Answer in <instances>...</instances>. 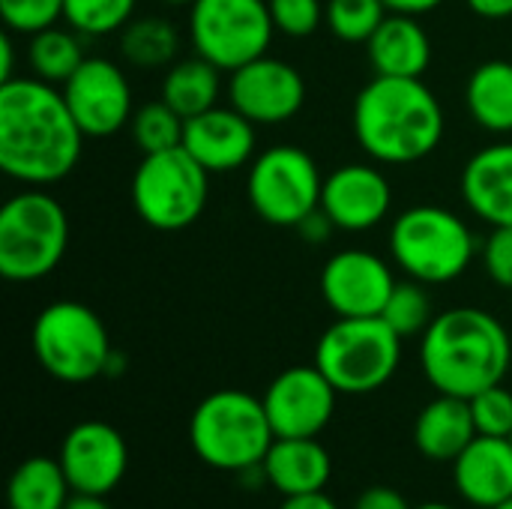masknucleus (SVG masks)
Instances as JSON below:
<instances>
[{
	"label": "nucleus",
	"instance_id": "nucleus-35",
	"mask_svg": "<svg viewBox=\"0 0 512 509\" xmlns=\"http://www.w3.org/2000/svg\"><path fill=\"white\" fill-rule=\"evenodd\" d=\"M273 27L291 39L312 36L324 21V3L321 0H267Z\"/></svg>",
	"mask_w": 512,
	"mask_h": 509
},
{
	"label": "nucleus",
	"instance_id": "nucleus-19",
	"mask_svg": "<svg viewBox=\"0 0 512 509\" xmlns=\"http://www.w3.org/2000/svg\"><path fill=\"white\" fill-rule=\"evenodd\" d=\"M456 492L477 509H495L512 498L510 438L477 435L453 462Z\"/></svg>",
	"mask_w": 512,
	"mask_h": 509
},
{
	"label": "nucleus",
	"instance_id": "nucleus-34",
	"mask_svg": "<svg viewBox=\"0 0 512 509\" xmlns=\"http://www.w3.org/2000/svg\"><path fill=\"white\" fill-rule=\"evenodd\" d=\"M471 402L477 435L489 438H510L512 432V393L504 384H495L483 393H477Z\"/></svg>",
	"mask_w": 512,
	"mask_h": 509
},
{
	"label": "nucleus",
	"instance_id": "nucleus-37",
	"mask_svg": "<svg viewBox=\"0 0 512 509\" xmlns=\"http://www.w3.org/2000/svg\"><path fill=\"white\" fill-rule=\"evenodd\" d=\"M354 509H414L408 504V498L393 489V486H369L366 492H360V498L354 501Z\"/></svg>",
	"mask_w": 512,
	"mask_h": 509
},
{
	"label": "nucleus",
	"instance_id": "nucleus-17",
	"mask_svg": "<svg viewBox=\"0 0 512 509\" xmlns=\"http://www.w3.org/2000/svg\"><path fill=\"white\" fill-rule=\"evenodd\" d=\"M393 189L384 171L375 165H342L324 177L321 210L333 219L339 231H369L381 225L390 213Z\"/></svg>",
	"mask_w": 512,
	"mask_h": 509
},
{
	"label": "nucleus",
	"instance_id": "nucleus-26",
	"mask_svg": "<svg viewBox=\"0 0 512 509\" xmlns=\"http://www.w3.org/2000/svg\"><path fill=\"white\" fill-rule=\"evenodd\" d=\"M72 498V486L60 459L33 456L21 462L9 477V509H63Z\"/></svg>",
	"mask_w": 512,
	"mask_h": 509
},
{
	"label": "nucleus",
	"instance_id": "nucleus-6",
	"mask_svg": "<svg viewBox=\"0 0 512 509\" xmlns=\"http://www.w3.org/2000/svg\"><path fill=\"white\" fill-rule=\"evenodd\" d=\"M402 336L381 318H336L315 348V366L345 396L381 390L399 369Z\"/></svg>",
	"mask_w": 512,
	"mask_h": 509
},
{
	"label": "nucleus",
	"instance_id": "nucleus-8",
	"mask_svg": "<svg viewBox=\"0 0 512 509\" xmlns=\"http://www.w3.org/2000/svg\"><path fill=\"white\" fill-rule=\"evenodd\" d=\"M210 171L180 144L141 156L132 174V207L156 231H183L207 207Z\"/></svg>",
	"mask_w": 512,
	"mask_h": 509
},
{
	"label": "nucleus",
	"instance_id": "nucleus-1",
	"mask_svg": "<svg viewBox=\"0 0 512 509\" xmlns=\"http://www.w3.org/2000/svg\"><path fill=\"white\" fill-rule=\"evenodd\" d=\"M84 132L63 90L42 78L0 84V168L24 186L66 180L84 150Z\"/></svg>",
	"mask_w": 512,
	"mask_h": 509
},
{
	"label": "nucleus",
	"instance_id": "nucleus-16",
	"mask_svg": "<svg viewBox=\"0 0 512 509\" xmlns=\"http://www.w3.org/2000/svg\"><path fill=\"white\" fill-rule=\"evenodd\" d=\"M393 288V270L378 255L363 249L336 252L321 270V294L336 318L381 315Z\"/></svg>",
	"mask_w": 512,
	"mask_h": 509
},
{
	"label": "nucleus",
	"instance_id": "nucleus-41",
	"mask_svg": "<svg viewBox=\"0 0 512 509\" xmlns=\"http://www.w3.org/2000/svg\"><path fill=\"white\" fill-rule=\"evenodd\" d=\"M390 12H399V15H426L432 9H438L444 0H384Z\"/></svg>",
	"mask_w": 512,
	"mask_h": 509
},
{
	"label": "nucleus",
	"instance_id": "nucleus-39",
	"mask_svg": "<svg viewBox=\"0 0 512 509\" xmlns=\"http://www.w3.org/2000/svg\"><path fill=\"white\" fill-rule=\"evenodd\" d=\"M468 9L480 18H489V21H504L512 18V0H465Z\"/></svg>",
	"mask_w": 512,
	"mask_h": 509
},
{
	"label": "nucleus",
	"instance_id": "nucleus-5",
	"mask_svg": "<svg viewBox=\"0 0 512 509\" xmlns=\"http://www.w3.org/2000/svg\"><path fill=\"white\" fill-rule=\"evenodd\" d=\"M69 246V219L57 198L30 186L0 210V276L36 282L57 270Z\"/></svg>",
	"mask_w": 512,
	"mask_h": 509
},
{
	"label": "nucleus",
	"instance_id": "nucleus-14",
	"mask_svg": "<svg viewBox=\"0 0 512 509\" xmlns=\"http://www.w3.org/2000/svg\"><path fill=\"white\" fill-rule=\"evenodd\" d=\"M306 102V81L303 75L279 60V57H258L228 78V105H234L243 117L255 126H276L291 120Z\"/></svg>",
	"mask_w": 512,
	"mask_h": 509
},
{
	"label": "nucleus",
	"instance_id": "nucleus-28",
	"mask_svg": "<svg viewBox=\"0 0 512 509\" xmlns=\"http://www.w3.org/2000/svg\"><path fill=\"white\" fill-rule=\"evenodd\" d=\"M120 51L138 69H162L177 57L180 36L171 21L159 15H144L132 18L120 30Z\"/></svg>",
	"mask_w": 512,
	"mask_h": 509
},
{
	"label": "nucleus",
	"instance_id": "nucleus-47",
	"mask_svg": "<svg viewBox=\"0 0 512 509\" xmlns=\"http://www.w3.org/2000/svg\"><path fill=\"white\" fill-rule=\"evenodd\" d=\"M495 509H512V498L507 501V504H501V507H495Z\"/></svg>",
	"mask_w": 512,
	"mask_h": 509
},
{
	"label": "nucleus",
	"instance_id": "nucleus-21",
	"mask_svg": "<svg viewBox=\"0 0 512 509\" xmlns=\"http://www.w3.org/2000/svg\"><path fill=\"white\" fill-rule=\"evenodd\" d=\"M261 471L270 489H276L282 498H291L324 492L333 462L318 438H276L261 462Z\"/></svg>",
	"mask_w": 512,
	"mask_h": 509
},
{
	"label": "nucleus",
	"instance_id": "nucleus-12",
	"mask_svg": "<svg viewBox=\"0 0 512 509\" xmlns=\"http://www.w3.org/2000/svg\"><path fill=\"white\" fill-rule=\"evenodd\" d=\"M336 396L318 366H291L270 381L261 402L276 438H318L336 414Z\"/></svg>",
	"mask_w": 512,
	"mask_h": 509
},
{
	"label": "nucleus",
	"instance_id": "nucleus-31",
	"mask_svg": "<svg viewBox=\"0 0 512 509\" xmlns=\"http://www.w3.org/2000/svg\"><path fill=\"white\" fill-rule=\"evenodd\" d=\"M381 318L402 336H423L429 330V324L435 321L432 315V297L426 291L423 282L417 279H405V282H396Z\"/></svg>",
	"mask_w": 512,
	"mask_h": 509
},
{
	"label": "nucleus",
	"instance_id": "nucleus-42",
	"mask_svg": "<svg viewBox=\"0 0 512 509\" xmlns=\"http://www.w3.org/2000/svg\"><path fill=\"white\" fill-rule=\"evenodd\" d=\"M12 57H15L12 36H9V33H3V36H0V84L15 78V72H12Z\"/></svg>",
	"mask_w": 512,
	"mask_h": 509
},
{
	"label": "nucleus",
	"instance_id": "nucleus-10",
	"mask_svg": "<svg viewBox=\"0 0 512 509\" xmlns=\"http://www.w3.org/2000/svg\"><path fill=\"white\" fill-rule=\"evenodd\" d=\"M324 177L318 162L297 144H276L255 156L246 195L258 219L276 228H297L321 207Z\"/></svg>",
	"mask_w": 512,
	"mask_h": 509
},
{
	"label": "nucleus",
	"instance_id": "nucleus-2",
	"mask_svg": "<svg viewBox=\"0 0 512 509\" xmlns=\"http://www.w3.org/2000/svg\"><path fill=\"white\" fill-rule=\"evenodd\" d=\"M512 363V342L507 327L486 309L459 306L435 315L420 342V366L426 381L459 399L504 381Z\"/></svg>",
	"mask_w": 512,
	"mask_h": 509
},
{
	"label": "nucleus",
	"instance_id": "nucleus-20",
	"mask_svg": "<svg viewBox=\"0 0 512 509\" xmlns=\"http://www.w3.org/2000/svg\"><path fill=\"white\" fill-rule=\"evenodd\" d=\"M462 198L492 228L512 225V144L483 147L462 168Z\"/></svg>",
	"mask_w": 512,
	"mask_h": 509
},
{
	"label": "nucleus",
	"instance_id": "nucleus-43",
	"mask_svg": "<svg viewBox=\"0 0 512 509\" xmlns=\"http://www.w3.org/2000/svg\"><path fill=\"white\" fill-rule=\"evenodd\" d=\"M63 509H111L105 504V498L102 495H78V492H72V498H69V504Z\"/></svg>",
	"mask_w": 512,
	"mask_h": 509
},
{
	"label": "nucleus",
	"instance_id": "nucleus-33",
	"mask_svg": "<svg viewBox=\"0 0 512 509\" xmlns=\"http://www.w3.org/2000/svg\"><path fill=\"white\" fill-rule=\"evenodd\" d=\"M66 0H0V15L9 33H39L63 18Z\"/></svg>",
	"mask_w": 512,
	"mask_h": 509
},
{
	"label": "nucleus",
	"instance_id": "nucleus-23",
	"mask_svg": "<svg viewBox=\"0 0 512 509\" xmlns=\"http://www.w3.org/2000/svg\"><path fill=\"white\" fill-rule=\"evenodd\" d=\"M474 438L477 426L471 402L459 396L438 393V399H432L414 423V444L432 462H456Z\"/></svg>",
	"mask_w": 512,
	"mask_h": 509
},
{
	"label": "nucleus",
	"instance_id": "nucleus-32",
	"mask_svg": "<svg viewBox=\"0 0 512 509\" xmlns=\"http://www.w3.org/2000/svg\"><path fill=\"white\" fill-rule=\"evenodd\" d=\"M138 0H66L63 18L81 36H108L132 21Z\"/></svg>",
	"mask_w": 512,
	"mask_h": 509
},
{
	"label": "nucleus",
	"instance_id": "nucleus-7",
	"mask_svg": "<svg viewBox=\"0 0 512 509\" xmlns=\"http://www.w3.org/2000/svg\"><path fill=\"white\" fill-rule=\"evenodd\" d=\"M390 252L408 279L423 285H444L471 267L477 240L465 219L447 207L420 204L393 219Z\"/></svg>",
	"mask_w": 512,
	"mask_h": 509
},
{
	"label": "nucleus",
	"instance_id": "nucleus-45",
	"mask_svg": "<svg viewBox=\"0 0 512 509\" xmlns=\"http://www.w3.org/2000/svg\"><path fill=\"white\" fill-rule=\"evenodd\" d=\"M414 509H456V507H450V504H441V501H432V504H420V507H414Z\"/></svg>",
	"mask_w": 512,
	"mask_h": 509
},
{
	"label": "nucleus",
	"instance_id": "nucleus-30",
	"mask_svg": "<svg viewBox=\"0 0 512 509\" xmlns=\"http://www.w3.org/2000/svg\"><path fill=\"white\" fill-rule=\"evenodd\" d=\"M129 129H132L135 147L141 150V156H147V153H159L168 147H180L186 120L168 102L159 99V102L138 108L129 120Z\"/></svg>",
	"mask_w": 512,
	"mask_h": 509
},
{
	"label": "nucleus",
	"instance_id": "nucleus-24",
	"mask_svg": "<svg viewBox=\"0 0 512 509\" xmlns=\"http://www.w3.org/2000/svg\"><path fill=\"white\" fill-rule=\"evenodd\" d=\"M465 105L477 126L504 135L512 132V63L486 60L465 84Z\"/></svg>",
	"mask_w": 512,
	"mask_h": 509
},
{
	"label": "nucleus",
	"instance_id": "nucleus-25",
	"mask_svg": "<svg viewBox=\"0 0 512 509\" xmlns=\"http://www.w3.org/2000/svg\"><path fill=\"white\" fill-rule=\"evenodd\" d=\"M219 75H222V69L213 66L210 60H204L201 54L180 60L162 78V96L159 99L168 102L183 120H189V117L204 114L216 105L219 90H222Z\"/></svg>",
	"mask_w": 512,
	"mask_h": 509
},
{
	"label": "nucleus",
	"instance_id": "nucleus-40",
	"mask_svg": "<svg viewBox=\"0 0 512 509\" xmlns=\"http://www.w3.org/2000/svg\"><path fill=\"white\" fill-rule=\"evenodd\" d=\"M279 509H339L336 501L324 492H312V495H291V498H282Z\"/></svg>",
	"mask_w": 512,
	"mask_h": 509
},
{
	"label": "nucleus",
	"instance_id": "nucleus-27",
	"mask_svg": "<svg viewBox=\"0 0 512 509\" xmlns=\"http://www.w3.org/2000/svg\"><path fill=\"white\" fill-rule=\"evenodd\" d=\"M84 60L87 57H84L78 30H63L54 24L30 36L27 66L33 78H42L48 84H66Z\"/></svg>",
	"mask_w": 512,
	"mask_h": 509
},
{
	"label": "nucleus",
	"instance_id": "nucleus-13",
	"mask_svg": "<svg viewBox=\"0 0 512 509\" xmlns=\"http://www.w3.org/2000/svg\"><path fill=\"white\" fill-rule=\"evenodd\" d=\"M66 105L87 138H108L132 120V87L120 66L105 57H87L63 84Z\"/></svg>",
	"mask_w": 512,
	"mask_h": 509
},
{
	"label": "nucleus",
	"instance_id": "nucleus-38",
	"mask_svg": "<svg viewBox=\"0 0 512 509\" xmlns=\"http://www.w3.org/2000/svg\"><path fill=\"white\" fill-rule=\"evenodd\" d=\"M297 231H300V237L309 240V243H324V240L336 231V225H333V219L318 207V210H312V213L297 225Z\"/></svg>",
	"mask_w": 512,
	"mask_h": 509
},
{
	"label": "nucleus",
	"instance_id": "nucleus-46",
	"mask_svg": "<svg viewBox=\"0 0 512 509\" xmlns=\"http://www.w3.org/2000/svg\"><path fill=\"white\" fill-rule=\"evenodd\" d=\"M162 3H171V6H186V3H189V6H192L195 0H162Z\"/></svg>",
	"mask_w": 512,
	"mask_h": 509
},
{
	"label": "nucleus",
	"instance_id": "nucleus-22",
	"mask_svg": "<svg viewBox=\"0 0 512 509\" xmlns=\"http://www.w3.org/2000/svg\"><path fill=\"white\" fill-rule=\"evenodd\" d=\"M366 48L375 75L423 78V72L432 63V39L426 27L417 21V15L390 12L384 24L375 30V36L366 42Z\"/></svg>",
	"mask_w": 512,
	"mask_h": 509
},
{
	"label": "nucleus",
	"instance_id": "nucleus-48",
	"mask_svg": "<svg viewBox=\"0 0 512 509\" xmlns=\"http://www.w3.org/2000/svg\"><path fill=\"white\" fill-rule=\"evenodd\" d=\"M510 444H512V432H510Z\"/></svg>",
	"mask_w": 512,
	"mask_h": 509
},
{
	"label": "nucleus",
	"instance_id": "nucleus-11",
	"mask_svg": "<svg viewBox=\"0 0 512 509\" xmlns=\"http://www.w3.org/2000/svg\"><path fill=\"white\" fill-rule=\"evenodd\" d=\"M189 33L204 60L234 72L267 54L276 27L267 0H195Z\"/></svg>",
	"mask_w": 512,
	"mask_h": 509
},
{
	"label": "nucleus",
	"instance_id": "nucleus-44",
	"mask_svg": "<svg viewBox=\"0 0 512 509\" xmlns=\"http://www.w3.org/2000/svg\"><path fill=\"white\" fill-rule=\"evenodd\" d=\"M123 369H126V357H123V354H117V351H111L108 366H105V378H117Z\"/></svg>",
	"mask_w": 512,
	"mask_h": 509
},
{
	"label": "nucleus",
	"instance_id": "nucleus-4",
	"mask_svg": "<svg viewBox=\"0 0 512 509\" xmlns=\"http://www.w3.org/2000/svg\"><path fill=\"white\" fill-rule=\"evenodd\" d=\"M189 441L204 465L243 474L264 462L276 435L258 396L243 390H216L192 411Z\"/></svg>",
	"mask_w": 512,
	"mask_h": 509
},
{
	"label": "nucleus",
	"instance_id": "nucleus-9",
	"mask_svg": "<svg viewBox=\"0 0 512 509\" xmlns=\"http://www.w3.org/2000/svg\"><path fill=\"white\" fill-rule=\"evenodd\" d=\"M111 351L102 318L84 303L57 300L33 321V354L39 366L63 384L105 378Z\"/></svg>",
	"mask_w": 512,
	"mask_h": 509
},
{
	"label": "nucleus",
	"instance_id": "nucleus-18",
	"mask_svg": "<svg viewBox=\"0 0 512 509\" xmlns=\"http://www.w3.org/2000/svg\"><path fill=\"white\" fill-rule=\"evenodd\" d=\"M255 141V123L234 105H213L210 111L189 117L183 129V147L210 174L243 168L255 156Z\"/></svg>",
	"mask_w": 512,
	"mask_h": 509
},
{
	"label": "nucleus",
	"instance_id": "nucleus-15",
	"mask_svg": "<svg viewBox=\"0 0 512 509\" xmlns=\"http://www.w3.org/2000/svg\"><path fill=\"white\" fill-rule=\"evenodd\" d=\"M57 459L63 465L72 492L105 498L126 477L129 447L111 423L84 420L66 432Z\"/></svg>",
	"mask_w": 512,
	"mask_h": 509
},
{
	"label": "nucleus",
	"instance_id": "nucleus-36",
	"mask_svg": "<svg viewBox=\"0 0 512 509\" xmlns=\"http://www.w3.org/2000/svg\"><path fill=\"white\" fill-rule=\"evenodd\" d=\"M483 264L495 285L512 288V225H501L483 246Z\"/></svg>",
	"mask_w": 512,
	"mask_h": 509
},
{
	"label": "nucleus",
	"instance_id": "nucleus-3",
	"mask_svg": "<svg viewBox=\"0 0 512 509\" xmlns=\"http://www.w3.org/2000/svg\"><path fill=\"white\" fill-rule=\"evenodd\" d=\"M354 135L384 165H411L438 150L444 108L423 78L375 75L354 99Z\"/></svg>",
	"mask_w": 512,
	"mask_h": 509
},
{
	"label": "nucleus",
	"instance_id": "nucleus-29",
	"mask_svg": "<svg viewBox=\"0 0 512 509\" xmlns=\"http://www.w3.org/2000/svg\"><path fill=\"white\" fill-rule=\"evenodd\" d=\"M387 3L384 0H327L324 3V21L330 33L342 42L351 45H366L375 30L387 18Z\"/></svg>",
	"mask_w": 512,
	"mask_h": 509
}]
</instances>
